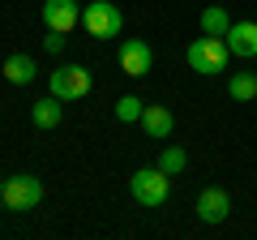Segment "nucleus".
<instances>
[{"label": "nucleus", "instance_id": "obj_15", "mask_svg": "<svg viewBox=\"0 0 257 240\" xmlns=\"http://www.w3.org/2000/svg\"><path fill=\"white\" fill-rule=\"evenodd\" d=\"M184 163H189V155H184L180 146H167V150H163V159H159V167H163L167 176H176V172H184Z\"/></svg>", "mask_w": 257, "mask_h": 240}, {"label": "nucleus", "instance_id": "obj_12", "mask_svg": "<svg viewBox=\"0 0 257 240\" xmlns=\"http://www.w3.org/2000/svg\"><path fill=\"white\" fill-rule=\"evenodd\" d=\"M60 103H64V99H56V94L39 99V103H35V111H30V120H35L39 129H56V125H60V116H64Z\"/></svg>", "mask_w": 257, "mask_h": 240}, {"label": "nucleus", "instance_id": "obj_1", "mask_svg": "<svg viewBox=\"0 0 257 240\" xmlns=\"http://www.w3.org/2000/svg\"><path fill=\"white\" fill-rule=\"evenodd\" d=\"M184 60H189L193 73H223V69H227V60H231V47H227V39L206 35V39H197V43H189Z\"/></svg>", "mask_w": 257, "mask_h": 240}, {"label": "nucleus", "instance_id": "obj_16", "mask_svg": "<svg viewBox=\"0 0 257 240\" xmlns=\"http://www.w3.org/2000/svg\"><path fill=\"white\" fill-rule=\"evenodd\" d=\"M142 107H146L142 99H133V94H124V99L116 103V116H120V120H142Z\"/></svg>", "mask_w": 257, "mask_h": 240}, {"label": "nucleus", "instance_id": "obj_19", "mask_svg": "<svg viewBox=\"0 0 257 240\" xmlns=\"http://www.w3.org/2000/svg\"><path fill=\"white\" fill-rule=\"evenodd\" d=\"M0 189H5V180H0Z\"/></svg>", "mask_w": 257, "mask_h": 240}, {"label": "nucleus", "instance_id": "obj_11", "mask_svg": "<svg viewBox=\"0 0 257 240\" xmlns=\"http://www.w3.org/2000/svg\"><path fill=\"white\" fill-rule=\"evenodd\" d=\"M35 73H39V69H35V60H30L26 52H13L9 60H5V77H9L13 86H26V82H35Z\"/></svg>", "mask_w": 257, "mask_h": 240}, {"label": "nucleus", "instance_id": "obj_7", "mask_svg": "<svg viewBox=\"0 0 257 240\" xmlns=\"http://www.w3.org/2000/svg\"><path fill=\"white\" fill-rule=\"evenodd\" d=\"M150 65H155V52H150L142 39H128V43H120V69H124L128 77H146Z\"/></svg>", "mask_w": 257, "mask_h": 240}, {"label": "nucleus", "instance_id": "obj_10", "mask_svg": "<svg viewBox=\"0 0 257 240\" xmlns=\"http://www.w3.org/2000/svg\"><path fill=\"white\" fill-rule=\"evenodd\" d=\"M142 129L150 133V138H172V129H176V120H172V111L167 107H159V103H146L142 107Z\"/></svg>", "mask_w": 257, "mask_h": 240}, {"label": "nucleus", "instance_id": "obj_8", "mask_svg": "<svg viewBox=\"0 0 257 240\" xmlns=\"http://www.w3.org/2000/svg\"><path fill=\"white\" fill-rule=\"evenodd\" d=\"M231 214V197L223 193V189H202V197H197V219L202 223H223Z\"/></svg>", "mask_w": 257, "mask_h": 240}, {"label": "nucleus", "instance_id": "obj_17", "mask_svg": "<svg viewBox=\"0 0 257 240\" xmlns=\"http://www.w3.org/2000/svg\"><path fill=\"white\" fill-rule=\"evenodd\" d=\"M60 47H64V35H60V30H52V35H47V52H60Z\"/></svg>", "mask_w": 257, "mask_h": 240}, {"label": "nucleus", "instance_id": "obj_18", "mask_svg": "<svg viewBox=\"0 0 257 240\" xmlns=\"http://www.w3.org/2000/svg\"><path fill=\"white\" fill-rule=\"evenodd\" d=\"M0 210H5V197H0Z\"/></svg>", "mask_w": 257, "mask_h": 240}, {"label": "nucleus", "instance_id": "obj_2", "mask_svg": "<svg viewBox=\"0 0 257 240\" xmlns=\"http://www.w3.org/2000/svg\"><path fill=\"white\" fill-rule=\"evenodd\" d=\"M0 197H5V210H35L43 202V180L39 176H9Z\"/></svg>", "mask_w": 257, "mask_h": 240}, {"label": "nucleus", "instance_id": "obj_6", "mask_svg": "<svg viewBox=\"0 0 257 240\" xmlns=\"http://www.w3.org/2000/svg\"><path fill=\"white\" fill-rule=\"evenodd\" d=\"M77 22H82V13H77V0H43V26H47V30H60V35H69Z\"/></svg>", "mask_w": 257, "mask_h": 240}, {"label": "nucleus", "instance_id": "obj_3", "mask_svg": "<svg viewBox=\"0 0 257 240\" xmlns=\"http://www.w3.org/2000/svg\"><path fill=\"white\" fill-rule=\"evenodd\" d=\"M82 26L90 30L94 39H116L120 26H124V18H120V9L111 5V0H90L82 9Z\"/></svg>", "mask_w": 257, "mask_h": 240}, {"label": "nucleus", "instance_id": "obj_4", "mask_svg": "<svg viewBox=\"0 0 257 240\" xmlns=\"http://www.w3.org/2000/svg\"><path fill=\"white\" fill-rule=\"evenodd\" d=\"M128 189H133V197L142 206H163L167 202V172L163 167H142V172H133Z\"/></svg>", "mask_w": 257, "mask_h": 240}, {"label": "nucleus", "instance_id": "obj_5", "mask_svg": "<svg viewBox=\"0 0 257 240\" xmlns=\"http://www.w3.org/2000/svg\"><path fill=\"white\" fill-rule=\"evenodd\" d=\"M47 86H52L56 99H86V94H90V69L86 65H64V69L52 73Z\"/></svg>", "mask_w": 257, "mask_h": 240}, {"label": "nucleus", "instance_id": "obj_13", "mask_svg": "<svg viewBox=\"0 0 257 240\" xmlns=\"http://www.w3.org/2000/svg\"><path fill=\"white\" fill-rule=\"evenodd\" d=\"M227 26H231V22H227V13H223V5H210V9L202 13V30H206V35L223 39V35H227Z\"/></svg>", "mask_w": 257, "mask_h": 240}, {"label": "nucleus", "instance_id": "obj_14", "mask_svg": "<svg viewBox=\"0 0 257 240\" xmlns=\"http://www.w3.org/2000/svg\"><path fill=\"white\" fill-rule=\"evenodd\" d=\"M227 94H231V99H240V103L257 99V77H253V73H236V77L227 82Z\"/></svg>", "mask_w": 257, "mask_h": 240}, {"label": "nucleus", "instance_id": "obj_9", "mask_svg": "<svg viewBox=\"0 0 257 240\" xmlns=\"http://www.w3.org/2000/svg\"><path fill=\"white\" fill-rule=\"evenodd\" d=\"M223 39H227L231 56H257V22H231Z\"/></svg>", "mask_w": 257, "mask_h": 240}]
</instances>
